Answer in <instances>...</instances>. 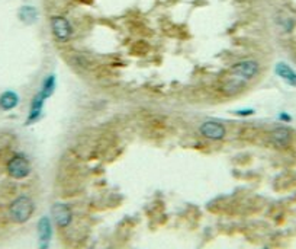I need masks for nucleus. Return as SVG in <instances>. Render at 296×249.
<instances>
[{
	"label": "nucleus",
	"mask_w": 296,
	"mask_h": 249,
	"mask_svg": "<svg viewBox=\"0 0 296 249\" xmlns=\"http://www.w3.org/2000/svg\"><path fill=\"white\" fill-rule=\"evenodd\" d=\"M51 30H52L54 37L60 43H67L73 35L72 24L64 16H52L51 18Z\"/></svg>",
	"instance_id": "nucleus-4"
},
{
	"label": "nucleus",
	"mask_w": 296,
	"mask_h": 249,
	"mask_svg": "<svg viewBox=\"0 0 296 249\" xmlns=\"http://www.w3.org/2000/svg\"><path fill=\"white\" fill-rule=\"evenodd\" d=\"M54 91H56V76H54V75H50V76L44 80V83H42L41 92H42L46 98H50Z\"/></svg>",
	"instance_id": "nucleus-13"
},
{
	"label": "nucleus",
	"mask_w": 296,
	"mask_h": 249,
	"mask_svg": "<svg viewBox=\"0 0 296 249\" xmlns=\"http://www.w3.org/2000/svg\"><path fill=\"white\" fill-rule=\"evenodd\" d=\"M34 210H35V205L30 197L20 195V197L15 198L12 204L9 205V216L15 223L22 224V223H26L32 217Z\"/></svg>",
	"instance_id": "nucleus-1"
},
{
	"label": "nucleus",
	"mask_w": 296,
	"mask_h": 249,
	"mask_svg": "<svg viewBox=\"0 0 296 249\" xmlns=\"http://www.w3.org/2000/svg\"><path fill=\"white\" fill-rule=\"evenodd\" d=\"M270 141L279 149H286L292 143V131L286 127H278L270 133Z\"/></svg>",
	"instance_id": "nucleus-7"
},
{
	"label": "nucleus",
	"mask_w": 296,
	"mask_h": 249,
	"mask_svg": "<svg viewBox=\"0 0 296 249\" xmlns=\"http://www.w3.org/2000/svg\"><path fill=\"white\" fill-rule=\"evenodd\" d=\"M230 72L234 78L238 79V82L240 80H252L258 75L260 66L256 60H242V62L236 63Z\"/></svg>",
	"instance_id": "nucleus-3"
},
{
	"label": "nucleus",
	"mask_w": 296,
	"mask_h": 249,
	"mask_svg": "<svg viewBox=\"0 0 296 249\" xmlns=\"http://www.w3.org/2000/svg\"><path fill=\"white\" fill-rule=\"evenodd\" d=\"M46 99H48V98H46L41 91L34 96V99H32V102H30V114H28L26 124H32V123H35V121L41 117V114H42V108H44V104Z\"/></svg>",
	"instance_id": "nucleus-9"
},
{
	"label": "nucleus",
	"mask_w": 296,
	"mask_h": 249,
	"mask_svg": "<svg viewBox=\"0 0 296 249\" xmlns=\"http://www.w3.org/2000/svg\"><path fill=\"white\" fill-rule=\"evenodd\" d=\"M18 102H19V98L12 91H8V92H3V94L0 95V108L3 109V111L14 109L18 105Z\"/></svg>",
	"instance_id": "nucleus-11"
},
{
	"label": "nucleus",
	"mask_w": 296,
	"mask_h": 249,
	"mask_svg": "<svg viewBox=\"0 0 296 249\" xmlns=\"http://www.w3.org/2000/svg\"><path fill=\"white\" fill-rule=\"evenodd\" d=\"M6 171L14 179H24L30 173V160L24 155H14L6 165Z\"/></svg>",
	"instance_id": "nucleus-2"
},
{
	"label": "nucleus",
	"mask_w": 296,
	"mask_h": 249,
	"mask_svg": "<svg viewBox=\"0 0 296 249\" xmlns=\"http://www.w3.org/2000/svg\"><path fill=\"white\" fill-rule=\"evenodd\" d=\"M52 236V226L48 217H41L38 221V242L40 249H48Z\"/></svg>",
	"instance_id": "nucleus-8"
},
{
	"label": "nucleus",
	"mask_w": 296,
	"mask_h": 249,
	"mask_svg": "<svg viewBox=\"0 0 296 249\" xmlns=\"http://www.w3.org/2000/svg\"><path fill=\"white\" fill-rule=\"evenodd\" d=\"M19 19L26 25L35 24L38 19V11L34 6H22L19 9Z\"/></svg>",
	"instance_id": "nucleus-12"
},
{
	"label": "nucleus",
	"mask_w": 296,
	"mask_h": 249,
	"mask_svg": "<svg viewBox=\"0 0 296 249\" xmlns=\"http://www.w3.org/2000/svg\"><path fill=\"white\" fill-rule=\"evenodd\" d=\"M199 131L204 137H206L209 140H222L226 134L225 125L218 121H205L199 127Z\"/></svg>",
	"instance_id": "nucleus-5"
},
{
	"label": "nucleus",
	"mask_w": 296,
	"mask_h": 249,
	"mask_svg": "<svg viewBox=\"0 0 296 249\" xmlns=\"http://www.w3.org/2000/svg\"><path fill=\"white\" fill-rule=\"evenodd\" d=\"M274 72H276V75H278L279 78L283 79L284 82H288V83L292 85V86H296V73L288 66V64L279 63V64L276 66Z\"/></svg>",
	"instance_id": "nucleus-10"
},
{
	"label": "nucleus",
	"mask_w": 296,
	"mask_h": 249,
	"mask_svg": "<svg viewBox=\"0 0 296 249\" xmlns=\"http://www.w3.org/2000/svg\"><path fill=\"white\" fill-rule=\"evenodd\" d=\"M51 213H52L54 221L57 223V226H60V227H67L72 223V220H73L72 208L67 204H62V202H56L51 207Z\"/></svg>",
	"instance_id": "nucleus-6"
},
{
	"label": "nucleus",
	"mask_w": 296,
	"mask_h": 249,
	"mask_svg": "<svg viewBox=\"0 0 296 249\" xmlns=\"http://www.w3.org/2000/svg\"><path fill=\"white\" fill-rule=\"evenodd\" d=\"M254 111L252 109H250V111H238L237 114L238 115H250V114H252Z\"/></svg>",
	"instance_id": "nucleus-14"
}]
</instances>
